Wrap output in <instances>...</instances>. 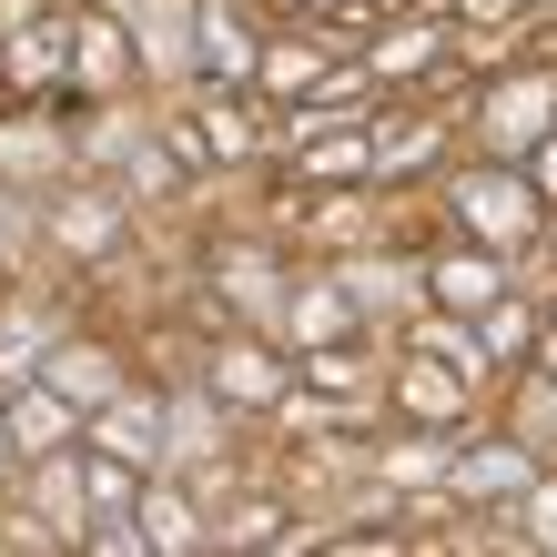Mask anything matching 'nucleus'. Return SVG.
<instances>
[{
    "instance_id": "obj_1",
    "label": "nucleus",
    "mask_w": 557,
    "mask_h": 557,
    "mask_svg": "<svg viewBox=\"0 0 557 557\" xmlns=\"http://www.w3.org/2000/svg\"><path fill=\"white\" fill-rule=\"evenodd\" d=\"M547 112H557V82H507L497 102H486V133H497V143H537Z\"/></svg>"
},
{
    "instance_id": "obj_2",
    "label": "nucleus",
    "mask_w": 557,
    "mask_h": 557,
    "mask_svg": "<svg viewBox=\"0 0 557 557\" xmlns=\"http://www.w3.org/2000/svg\"><path fill=\"white\" fill-rule=\"evenodd\" d=\"M467 223H476V234H517V223H528L517 183H467Z\"/></svg>"
},
{
    "instance_id": "obj_3",
    "label": "nucleus",
    "mask_w": 557,
    "mask_h": 557,
    "mask_svg": "<svg viewBox=\"0 0 557 557\" xmlns=\"http://www.w3.org/2000/svg\"><path fill=\"white\" fill-rule=\"evenodd\" d=\"M436 284H446V305H486V294H497V274H486V264H446Z\"/></svg>"
},
{
    "instance_id": "obj_4",
    "label": "nucleus",
    "mask_w": 557,
    "mask_h": 557,
    "mask_svg": "<svg viewBox=\"0 0 557 557\" xmlns=\"http://www.w3.org/2000/svg\"><path fill=\"white\" fill-rule=\"evenodd\" d=\"M143 528H152V537H162V547H183V537H193V517H183V507H173V497H152V507H143Z\"/></svg>"
},
{
    "instance_id": "obj_5",
    "label": "nucleus",
    "mask_w": 557,
    "mask_h": 557,
    "mask_svg": "<svg viewBox=\"0 0 557 557\" xmlns=\"http://www.w3.org/2000/svg\"><path fill=\"white\" fill-rule=\"evenodd\" d=\"M61 385L72 396H102V355H61Z\"/></svg>"
}]
</instances>
